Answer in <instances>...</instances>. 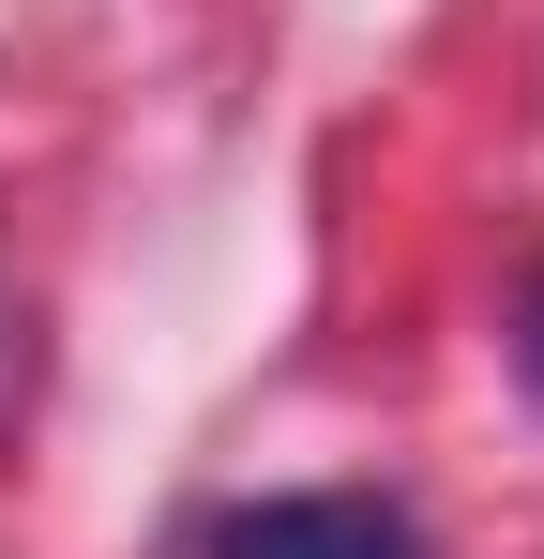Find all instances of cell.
Wrapping results in <instances>:
<instances>
[{"mask_svg":"<svg viewBox=\"0 0 544 559\" xmlns=\"http://www.w3.org/2000/svg\"><path fill=\"white\" fill-rule=\"evenodd\" d=\"M181 559H424V530H409L393 499H363V484H318V499H243V514H212Z\"/></svg>","mask_w":544,"mask_h":559,"instance_id":"1","label":"cell"},{"mask_svg":"<svg viewBox=\"0 0 544 559\" xmlns=\"http://www.w3.org/2000/svg\"><path fill=\"white\" fill-rule=\"evenodd\" d=\"M515 364H530V378H544V287H530V318H515Z\"/></svg>","mask_w":544,"mask_h":559,"instance_id":"2","label":"cell"}]
</instances>
